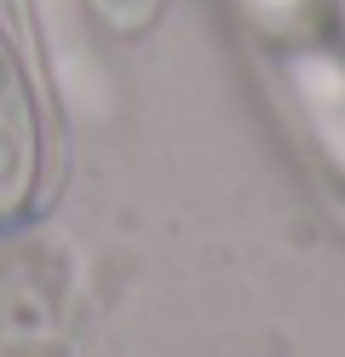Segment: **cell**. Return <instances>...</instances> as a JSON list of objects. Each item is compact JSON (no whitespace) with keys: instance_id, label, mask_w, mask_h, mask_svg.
I'll return each instance as SVG.
<instances>
[{"instance_id":"cell-1","label":"cell","mask_w":345,"mask_h":357,"mask_svg":"<svg viewBox=\"0 0 345 357\" xmlns=\"http://www.w3.org/2000/svg\"><path fill=\"white\" fill-rule=\"evenodd\" d=\"M247 6H253V12H265V17H288L299 0H247Z\"/></svg>"}]
</instances>
